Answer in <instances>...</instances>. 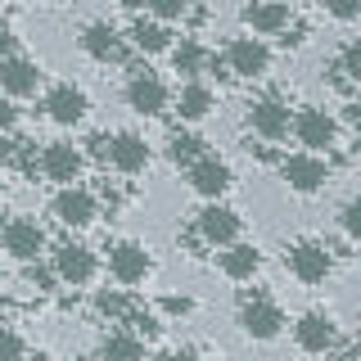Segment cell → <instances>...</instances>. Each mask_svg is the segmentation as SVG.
Wrapping results in <instances>:
<instances>
[{
	"mask_svg": "<svg viewBox=\"0 0 361 361\" xmlns=\"http://www.w3.org/2000/svg\"><path fill=\"white\" fill-rule=\"evenodd\" d=\"M240 330L253 343H271V338H280V330H285V312L267 293H244L240 298Z\"/></svg>",
	"mask_w": 361,
	"mask_h": 361,
	"instance_id": "obj_1",
	"label": "cell"
},
{
	"mask_svg": "<svg viewBox=\"0 0 361 361\" xmlns=\"http://www.w3.org/2000/svg\"><path fill=\"white\" fill-rule=\"evenodd\" d=\"M127 104H131V113H140V118H163L167 104H172V90H167V82L158 73L135 63L131 77H127Z\"/></svg>",
	"mask_w": 361,
	"mask_h": 361,
	"instance_id": "obj_2",
	"label": "cell"
},
{
	"mask_svg": "<svg viewBox=\"0 0 361 361\" xmlns=\"http://www.w3.org/2000/svg\"><path fill=\"white\" fill-rule=\"evenodd\" d=\"M285 267L293 271V280H302V285H325L330 271H334V253L321 240H293L285 248Z\"/></svg>",
	"mask_w": 361,
	"mask_h": 361,
	"instance_id": "obj_3",
	"label": "cell"
},
{
	"mask_svg": "<svg viewBox=\"0 0 361 361\" xmlns=\"http://www.w3.org/2000/svg\"><path fill=\"white\" fill-rule=\"evenodd\" d=\"M293 343H298L302 353H312V357H330V353H338L343 334H338L330 312H302L298 321H293Z\"/></svg>",
	"mask_w": 361,
	"mask_h": 361,
	"instance_id": "obj_4",
	"label": "cell"
},
{
	"mask_svg": "<svg viewBox=\"0 0 361 361\" xmlns=\"http://www.w3.org/2000/svg\"><path fill=\"white\" fill-rule=\"evenodd\" d=\"M280 176H285V185L293 190V195H316V190L330 185V163H325L321 154H285L280 158Z\"/></svg>",
	"mask_w": 361,
	"mask_h": 361,
	"instance_id": "obj_5",
	"label": "cell"
},
{
	"mask_svg": "<svg viewBox=\"0 0 361 361\" xmlns=\"http://www.w3.org/2000/svg\"><path fill=\"white\" fill-rule=\"evenodd\" d=\"M289 131H293V140L302 145L307 154H321V149H330V145L338 140V122H334V113H325V109H298L289 118Z\"/></svg>",
	"mask_w": 361,
	"mask_h": 361,
	"instance_id": "obj_6",
	"label": "cell"
},
{
	"mask_svg": "<svg viewBox=\"0 0 361 361\" xmlns=\"http://www.w3.org/2000/svg\"><path fill=\"white\" fill-rule=\"evenodd\" d=\"M240 231H244V217L235 208H226V203H208V208L195 217V235L203 244H212V248H226V244H235L240 240Z\"/></svg>",
	"mask_w": 361,
	"mask_h": 361,
	"instance_id": "obj_7",
	"label": "cell"
},
{
	"mask_svg": "<svg viewBox=\"0 0 361 361\" xmlns=\"http://www.w3.org/2000/svg\"><path fill=\"white\" fill-rule=\"evenodd\" d=\"M149 271H154V257H149V248H145V244L118 240V244L109 248V276L118 280V285H145Z\"/></svg>",
	"mask_w": 361,
	"mask_h": 361,
	"instance_id": "obj_8",
	"label": "cell"
},
{
	"mask_svg": "<svg viewBox=\"0 0 361 361\" xmlns=\"http://www.w3.org/2000/svg\"><path fill=\"white\" fill-rule=\"evenodd\" d=\"M221 59L231 68V77H248V82H257V77L271 73V50H267L262 37H235Z\"/></svg>",
	"mask_w": 361,
	"mask_h": 361,
	"instance_id": "obj_9",
	"label": "cell"
},
{
	"mask_svg": "<svg viewBox=\"0 0 361 361\" xmlns=\"http://www.w3.org/2000/svg\"><path fill=\"white\" fill-rule=\"evenodd\" d=\"M0 244H5L9 257H18V262H37L45 253V231L37 217H9L5 231H0Z\"/></svg>",
	"mask_w": 361,
	"mask_h": 361,
	"instance_id": "obj_10",
	"label": "cell"
},
{
	"mask_svg": "<svg viewBox=\"0 0 361 361\" xmlns=\"http://www.w3.org/2000/svg\"><path fill=\"white\" fill-rule=\"evenodd\" d=\"M190 172V190L195 195H203L208 203H217L226 190L235 185V172H231V163H221L217 154H203V158H195V163L185 167Z\"/></svg>",
	"mask_w": 361,
	"mask_h": 361,
	"instance_id": "obj_11",
	"label": "cell"
},
{
	"mask_svg": "<svg viewBox=\"0 0 361 361\" xmlns=\"http://www.w3.org/2000/svg\"><path fill=\"white\" fill-rule=\"evenodd\" d=\"M50 212H54V221H59V226H68V231H82V226H90V221L99 217V203L82 185H63L59 195H54Z\"/></svg>",
	"mask_w": 361,
	"mask_h": 361,
	"instance_id": "obj_12",
	"label": "cell"
},
{
	"mask_svg": "<svg viewBox=\"0 0 361 361\" xmlns=\"http://www.w3.org/2000/svg\"><path fill=\"white\" fill-rule=\"evenodd\" d=\"M54 276L63 280V285H90V280H95V271H99V257L90 253L86 244H59L54 248Z\"/></svg>",
	"mask_w": 361,
	"mask_h": 361,
	"instance_id": "obj_13",
	"label": "cell"
},
{
	"mask_svg": "<svg viewBox=\"0 0 361 361\" xmlns=\"http://www.w3.org/2000/svg\"><path fill=\"white\" fill-rule=\"evenodd\" d=\"M149 158H154V149L145 145V135H135V131H118V135H109V154H104V163H113L122 176L145 172V167H149Z\"/></svg>",
	"mask_w": 361,
	"mask_h": 361,
	"instance_id": "obj_14",
	"label": "cell"
},
{
	"mask_svg": "<svg viewBox=\"0 0 361 361\" xmlns=\"http://www.w3.org/2000/svg\"><path fill=\"white\" fill-rule=\"evenodd\" d=\"M248 127H253L262 140H285L289 135V104L280 95H262L248 104Z\"/></svg>",
	"mask_w": 361,
	"mask_h": 361,
	"instance_id": "obj_15",
	"label": "cell"
},
{
	"mask_svg": "<svg viewBox=\"0 0 361 361\" xmlns=\"http://www.w3.org/2000/svg\"><path fill=\"white\" fill-rule=\"evenodd\" d=\"M86 109H90L86 90H82V86H73V82L54 86L50 95H45V118H50L54 127H77V122L86 118Z\"/></svg>",
	"mask_w": 361,
	"mask_h": 361,
	"instance_id": "obj_16",
	"label": "cell"
},
{
	"mask_svg": "<svg viewBox=\"0 0 361 361\" xmlns=\"http://www.w3.org/2000/svg\"><path fill=\"white\" fill-rule=\"evenodd\" d=\"M82 163H86V154L73 149L68 140H54V145H45V149H41V176L45 180H59V185H73V180L82 176Z\"/></svg>",
	"mask_w": 361,
	"mask_h": 361,
	"instance_id": "obj_17",
	"label": "cell"
},
{
	"mask_svg": "<svg viewBox=\"0 0 361 361\" xmlns=\"http://www.w3.org/2000/svg\"><path fill=\"white\" fill-rule=\"evenodd\" d=\"M82 50L90 54V59H99V63H122L127 59V45H122V32L113 27V23H86L82 27Z\"/></svg>",
	"mask_w": 361,
	"mask_h": 361,
	"instance_id": "obj_18",
	"label": "cell"
},
{
	"mask_svg": "<svg viewBox=\"0 0 361 361\" xmlns=\"http://www.w3.org/2000/svg\"><path fill=\"white\" fill-rule=\"evenodd\" d=\"M37 86H41V63L37 59H23V54H14V59L0 63V95L27 99V95H37Z\"/></svg>",
	"mask_w": 361,
	"mask_h": 361,
	"instance_id": "obj_19",
	"label": "cell"
},
{
	"mask_svg": "<svg viewBox=\"0 0 361 361\" xmlns=\"http://www.w3.org/2000/svg\"><path fill=\"white\" fill-rule=\"evenodd\" d=\"M217 267H221V276H226V280L244 285V280H253L257 271H262V248L235 240V244H226L221 253H217Z\"/></svg>",
	"mask_w": 361,
	"mask_h": 361,
	"instance_id": "obj_20",
	"label": "cell"
},
{
	"mask_svg": "<svg viewBox=\"0 0 361 361\" xmlns=\"http://www.w3.org/2000/svg\"><path fill=\"white\" fill-rule=\"evenodd\" d=\"M289 23L293 18H289L285 0H253V5H244V27L253 32V37H280Z\"/></svg>",
	"mask_w": 361,
	"mask_h": 361,
	"instance_id": "obj_21",
	"label": "cell"
},
{
	"mask_svg": "<svg viewBox=\"0 0 361 361\" xmlns=\"http://www.w3.org/2000/svg\"><path fill=\"white\" fill-rule=\"evenodd\" d=\"M217 109V95H212L203 82H185L180 86V95H176V113H180V122H203L208 113Z\"/></svg>",
	"mask_w": 361,
	"mask_h": 361,
	"instance_id": "obj_22",
	"label": "cell"
},
{
	"mask_svg": "<svg viewBox=\"0 0 361 361\" xmlns=\"http://www.w3.org/2000/svg\"><path fill=\"white\" fill-rule=\"evenodd\" d=\"M131 41H135V50H140V54L172 50V32H167V23H158V18H135L131 23Z\"/></svg>",
	"mask_w": 361,
	"mask_h": 361,
	"instance_id": "obj_23",
	"label": "cell"
},
{
	"mask_svg": "<svg viewBox=\"0 0 361 361\" xmlns=\"http://www.w3.org/2000/svg\"><path fill=\"white\" fill-rule=\"evenodd\" d=\"M99 357L104 361H145V338H135L131 330H113L99 343Z\"/></svg>",
	"mask_w": 361,
	"mask_h": 361,
	"instance_id": "obj_24",
	"label": "cell"
},
{
	"mask_svg": "<svg viewBox=\"0 0 361 361\" xmlns=\"http://www.w3.org/2000/svg\"><path fill=\"white\" fill-rule=\"evenodd\" d=\"M167 154H172V163H176V167H190L195 158H203L208 149H203V140H199L195 131H176V135H172V145H167Z\"/></svg>",
	"mask_w": 361,
	"mask_h": 361,
	"instance_id": "obj_25",
	"label": "cell"
},
{
	"mask_svg": "<svg viewBox=\"0 0 361 361\" xmlns=\"http://www.w3.org/2000/svg\"><path fill=\"white\" fill-rule=\"evenodd\" d=\"M203 59H208V50H203L199 41H180L176 50H172L176 73H185V77H199V73H203Z\"/></svg>",
	"mask_w": 361,
	"mask_h": 361,
	"instance_id": "obj_26",
	"label": "cell"
},
{
	"mask_svg": "<svg viewBox=\"0 0 361 361\" xmlns=\"http://www.w3.org/2000/svg\"><path fill=\"white\" fill-rule=\"evenodd\" d=\"M95 312H99V316H109V321H122V316L131 312V302L122 298L118 289H99V293H95Z\"/></svg>",
	"mask_w": 361,
	"mask_h": 361,
	"instance_id": "obj_27",
	"label": "cell"
},
{
	"mask_svg": "<svg viewBox=\"0 0 361 361\" xmlns=\"http://www.w3.org/2000/svg\"><path fill=\"white\" fill-rule=\"evenodd\" d=\"M122 321L131 325V334H135V338H158V330H163V321H158L154 312H140V307H131L127 316H122Z\"/></svg>",
	"mask_w": 361,
	"mask_h": 361,
	"instance_id": "obj_28",
	"label": "cell"
},
{
	"mask_svg": "<svg viewBox=\"0 0 361 361\" xmlns=\"http://www.w3.org/2000/svg\"><path fill=\"white\" fill-rule=\"evenodd\" d=\"M145 9H149V18L158 23H176L190 14V0H145Z\"/></svg>",
	"mask_w": 361,
	"mask_h": 361,
	"instance_id": "obj_29",
	"label": "cell"
},
{
	"mask_svg": "<svg viewBox=\"0 0 361 361\" xmlns=\"http://www.w3.org/2000/svg\"><path fill=\"white\" fill-rule=\"evenodd\" d=\"M27 357V343H23L18 330H9V325H0V361H23Z\"/></svg>",
	"mask_w": 361,
	"mask_h": 361,
	"instance_id": "obj_30",
	"label": "cell"
},
{
	"mask_svg": "<svg viewBox=\"0 0 361 361\" xmlns=\"http://www.w3.org/2000/svg\"><path fill=\"white\" fill-rule=\"evenodd\" d=\"M316 5H321L330 18H338V23H353V18H361V0H316Z\"/></svg>",
	"mask_w": 361,
	"mask_h": 361,
	"instance_id": "obj_31",
	"label": "cell"
},
{
	"mask_svg": "<svg viewBox=\"0 0 361 361\" xmlns=\"http://www.w3.org/2000/svg\"><path fill=\"white\" fill-rule=\"evenodd\" d=\"M338 226H343L348 240H361V199H348L343 212H338Z\"/></svg>",
	"mask_w": 361,
	"mask_h": 361,
	"instance_id": "obj_32",
	"label": "cell"
},
{
	"mask_svg": "<svg viewBox=\"0 0 361 361\" xmlns=\"http://www.w3.org/2000/svg\"><path fill=\"white\" fill-rule=\"evenodd\" d=\"M27 280L37 289H50V285H59V276H54V267H41V262H27Z\"/></svg>",
	"mask_w": 361,
	"mask_h": 361,
	"instance_id": "obj_33",
	"label": "cell"
},
{
	"mask_svg": "<svg viewBox=\"0 0 361 361\" xmlns=\"http://www.w3.org/2000/svg\"><path fill=\"white\" fill-rule=\"evenodd\" d=\"M163 312L167 316H190V312H195V302H190L185 293H167V298H163Z\"/></svg>",
	"mask_w": 361,
	"mask_h": 361,
	"instance_id": "obj_34",
	"label": "cell"
},
{
	"mask_svg": "<svg viewBox=\"0 0 361 361\" xmlns=\"http://www.w3.org/2000/svg\"><path fill=\"white\" fill-rule=\"evenodd\" d=\"M14 122H18L14 99H9V95H0V135H5V131H14Z\"/></svg>",
	"mask_w": 361,
	"mask_h": 361,
	"instance_id": "obj_35",
	"label": "cell"
},
{
	"mask_svg": "<svg viewBox=\"0 0 361 361\" xmlns=\"http://www.w3.org/2000/svg\"><path fill=\"white\" fill-rule=\"evenodd\" d=\"M14 54H18V37H14V27H0V63L14 59Z\"/></svg>",
	"mask_w": 361,
	"mask_h": 361,
	"instance_id": "obj_36",
	"label": "cell"
},
{
	"mask_svg": "<svg viewBox=\"0 0 361 361\" xmlns=\"http://www.w3.org/2000/svg\"><path fill=\"white\" fill-rule=\"evenodd\" d=\"M86 154L90 158H104L109 154V135H90V140H86Z\"/></svg>",
	"mask_w": 361,
	"mask_h": 361,
	"instance_id": "obj_37",
	"label": "cell"
},
{
	"mask_svg": "<svg viewBox=\"0 0 361 361\" xmlns=\"http://www.w3.org/2000/svg\"><path fill=\"white\" fill-rule=\"evenodd\" d=\"M167 361H203V353H195V348H176V353H167Z\"/></svg>",
	"mask_w": 361,
	"mask_h": 361,
	"instance_id": "obj_38",
	"label": "cell"
},
{
	"mask_svg": "<svg viewBox=\"0 0 361 361\" xmlns=\"http://www.w3.org/2000/svg\"><path fill=\"white\" fill-rule=\"evenodd\" d=\"M23 361H27V357H23ZM32 361H50V357H45V353H37V357H32Z\"/></svg>",
	"mask_w": 361,
	"mask_h": 361,
	"instance_id": "obj_39",
	"label": "cell"
},
{
	"mask_svg": "<svg viewBox=\"0 0 361 361\" xmlns=\"http://www.w3.org/2000/svg\"><path fill=\"white\" fill-rule=\"evenodd\" d=\"M122 5H135V0H122Z\"/></svg>",
	"mask_w": 361,
	"mask_h": 361,
	"instance_id": "obj_40",
	"label": "cell"
},
{
	"mask_svg": "<svg viewBox=\"0 0 361 361\" xmlns=\"http://www.w3.org/2000/svg\"><path fill=\"white\" fill-rule=\"evenodd\" d=\"M0 231H5V217H0Z\"/></svg>",
	"mask_w": 361,
	"mask_h": 361,
	"instance_id": "obj_41",
	"label": "cell"
},
{
	"mask_svg": "<svg viewBox=\"0 0 361 361\" xmlns=\"http://www.w3.org/2000/svg\"><path fill=\"white\" fill-rule=\"evenodd\" d=\"M0 190H5V180H0Z\"/></svg>",
	"mask_w": 361,
	"mask_h": 361,
	"instance_id": "obj_42",
	"label": "cell"
}]
</instances>
